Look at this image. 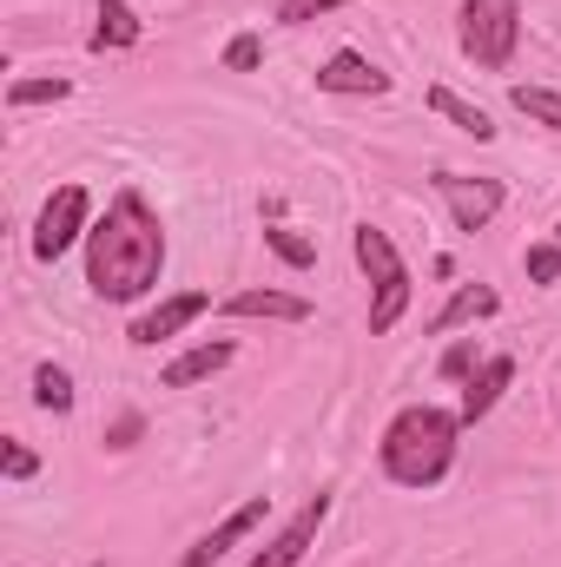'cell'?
Listing matches in <instances>:
<instances>
[{"instance_id": "obj_10", "label": "cell", "mask_w": 561, "mask_h": 567, "mask_svg": "<svg viewBox=\"0 0 561 567\" xmlns=\"http://www.w3.org/2000/svg\"><path fill=\"white\" fill-rule=\"evenodd\" d=\"M232 363H238V343H232V337H205V343L178 350V357L159 370V383H165V390H198V383H212V377L232 370Z\"/></svg>"}, {"instance_id": "obj_8", "label": "cell", "mask_w": 561, "mask_h": 567, "mask_svg": "<svg viewBox=\"0 0 561 567\" xmlns=\"http://www.w3.org/2000/svg\"><path fill=\"white\" fill-rule=\"evenodd\" d=\"M324 522H330V495H310V502H304V508H297V515H290V522H284L278 535H272V542H265L245 567H297L310 548H317Z\"/></svg>"}, {"instance_id": "obj_16", "label": "cell", "mask_w": 561, "mask_h": 567, "mask_svg": "<svg viewBox=\"0 0 561 567\" xmlns=\"http://www.w3.org/2000/svg\"><path fill=\"white\" fill-rule=\"evenodd\" d=\"M429 113H442V120H449L456 133H469L476 145H489V140H496V120H489V113H482L476 100H462L456 86H429Z\"/></svg>"}, {"instance_id": "obj_26", "label": "cell", "mask_w": 561, "mask_h": 567, "mask_svg": "<svg viewBox=\"0 0 561 567\" xmlns=\"http://www.w3.org/2000/svg\"><path fill=\"white\" fill-rule=\"evenodd\" d=\"M140 435H145V416H140V410H126V416H113V423H106V435H100V442H106L113 455H126Z\"/></svg>"}, {"instance_id": "obj_6", "label": "cell", "mask_w": 561, "mask_h": 567, "mask_svg": "<svg viewBox=\"0 0 561 567\" xmlns=\"http://www.w3.org/2000/svg\"><path fill=\"white\" fill-rule=\"evenodd\" d=\"M205 310H212V290H172V297H159L145 317L126 323V343H133V350H159V343H172L178 330H192Z\"/></svg>"}, {"instance_id": "obj_19", "label": "cell", "mask_w": 561, "mask_h": 567, "mask_svg": "<svg viewBox=\"0 0 561 567\" xmlns=\"http://www.w3.org/2000/svg\"><path fill=\"white\" fill-rule=\"evenodd\" d=\"M73 403H80L73 377H67L60 363H33V410H47V416H73Z\"/></svg>"}, {"instance_id": "obj_5", "label": "cell", "mask_w": 561, "mask_h": 567, "mask_svg": "<svg viewBox=\"0 0 561 567\" xmlns=\"http://www.w3.org/2000/svg\"><path fill=\"white\" fill-rule=\"evenodd\" d=\"M429 185H436V198L449 205V225H456V231H469V238H476V231H489V225L502 218V205H509V185H502V178H489V172H449V165H442Z\"/></svg>"}, {"instance_id": "obj_20", "label": "cell", "mask_w": 561, "mask_h": 567, "mask_svg": "<svg viewBox=\"0 0 561 567\" xmlns=\"http://www.w3.org/2000/svg\"><path fill=\"white\" fill-rule=\"evenodd\" d=\"M265 251H272L278 265H290V271H310V265H317V245H310L297 225H265Z\"/></svg>"}, {"instance_id": "obj_1", "label": "cell", "mask_w": 561, "mask_h": 567, "mask_svg": "<svg viewBox=\"0 0 561 567\" xmlns=\"http://www.w3.org/2000/svg\"><path fill=\"white\" fill-rule=\"evenodd\" d=\"M165 278V218L140 185H120L86 231V290L100 303H140Z\"/></svg>"}, {"instance_id": "obj_22", "label": "cell", "mask_w": 561, "mask_h": 567, "mask_svg": "<svg viewBox=\"0 0 561 567\" xmlns=\"http://www.w3.org/2000/svg\"><path fill=\"white\" fill-rule=\"evenodd\" d=\"M522 271H529V284H561V238L529 245V251H522Z\"/></svg>"}, {"instance_id": "obj_24", "label": "cell", "mask_w": 561, "mask_h": 567, "mask_svg": "<svg viewBox=\"0 0 561 567\" xmlns=\"http://www.w3.org/2000/svg\"><path fill=\"white\" fill-rule=\"evenodd\" d=\"M0 468H7V482H33V475H40V455H33L20 435H7V442H0Z\"/></svg>"}, {"instance_id": "obj_21", "label": "cell", "mask_w": 561, "mask_h": 567, "mask_svg": "<svg viewBox=\"0 0 561 567\" xmlns=\"http://www.w3.org/2000/svg\"><path fill=\"white\" fill-rule=\"evenodd\" d=\"M482 363H489V357L476 350V337H456V343H449V350L436 357V377H442V383H469V377H476Z\"/></svg>"}, {"instance_id": "obj_25", "label": "cell", "mask_w": 561, "mask_h": 567, "mask_svg": "<svg viewBox=\"0 0 561 567\" xmlns=\"http://www.w3.org/2000/svg\"><path fill=\"white\" fill-rule=\"evenodd\" d=\"M337 7H350V0H278V27H310V20H324Z\"/></svg>"}, {"instance_id": "obj_23", "label": "cell", "mask_w": 561, "mask_h": 567, "mask_svg": "<svg viewBox=\"0 0 561 567\" xmlns=\"http://www.w3.org/2000/svg\"><path fill=\"white\" fill-rule=\"evenodd\" d=\"M265 66V40L258 33H232L225 40V73H258Z\"/></svg>"}, {"instance_id": "obj_7", "label": "cell", "mask_w": 561, "mask_h": 567, "mask_svg": "<svg viewBox=\"0 0 561 567\" xmlns=\"http://www.w3.org/2000/svg\"><path fill=\"white\" fill-rule=\"evenodd\" d=\"M317 93H330V100H384V93H390V73H384L370 53L337 47V53L317 66Z\"/></svg>"}, {"instance_id": "obj_18", "label": "cell", "mask_w": 561, "mask_h": 567, "mask_svg": "<svg viewBox=\"0 0 561 567\" xmlns=\"http://www.w3.org/2000/svg\"><path fill=\"white\" fill-rule=\"evenodd\" d=\"M60 100H73V80H60V73L7 80V113H27V106H60Z\"/></svg>"}, {"instance_id": "obj_27", "label": "cell", "mask_w": 561, "mask_h": 567, "mask_svg": "<svg viewBox=\"0 0 561 567\" xmlns=\"http://www.w3.org/2000/svg\"><path fill=\"white\" fill-rule=\"evenodd\" d=\"M555 238H561V218H555Z\"/></svg>"}, {"instance_id": "obj_15", "label": "cell", "mask_w": 561, "mask_h": 567, "mask_svg": "<svg viewBox=\"0 0 561 567\" xmlns=\"http://www.w3.org/2000/svg\"><path fill=\"white\" fill-rule=\"evenodd\" d=\"M140 40H145V20L133 0H93V33H86L93 53H126Z\"/></svg>"}, {"instance_id": "obj_2", "label": "cell", "mask_w": 561, "mask_h": 567, "mask_svg": "<svg viewBox=\"0 0 561 567\" xmlns=\"http://www.w3.org/2000/svg\"><path fill=\"white\" fill-rule=\"evenodd\" d=\"M456 449H462V416L442 410V403H410L384 423V442H377V462L397 488H417L429 495L449 468H456Z\"/></svg>"}, {"instance_id": "obj_11", "label": "cell", "mask_w": 561, "mask_h": 567, "mask_svg": "<svg viewBox=\"0 0 561 567\" xmlns=\"http://www.w3.org/2000/svg\"><path fill=\"white\" fill-rule=\"evenodd\" d=\"M350 258H357V271L370 278V290H384V284L410 278V265H404V251H397V238L384 231V225H350Z\"/></svg>"}, {"instance_id": "obj_12", "label": "cell", "mask_w": 561, "mask_h": 567, "mask_svg": "<svg viewBox=\"0 0 561 567\" xmlns=\"http://www.w3.org/2000/svg\"><path fill=\"white\" fill-rule=\"evenodd\" d=\"M218 310L225 317H265V323H310V297L304 290H272V284H245Z\"/></svg>"}, {"instance_id": "obj_9", "label": "cell", "mask_w": 561, "mask_h": 567, "mask_svg": "<svg viewBox=\"0 0 561 567\" xmlns=\"http://www.w3.org/2000/svg\"><path fill=\"white\" fill-rule=\"evenodd\" d=\"M265 515H272V502H265V495H252V502H245V508H232L218 528H205V535L178 555V567H218L232 548H238V542H252V535L265 528Z\"/></svg>"}, {"instance_id": "obj_14", "label": "cell", "mask_w": 561, "mask_h": 567, "mask_svg": "<svg viewBox=\"0 0 561 567\" xmlns=\"http://www.w3.org/2000/svg\"><path fill=\"white\" fill-rule=\"evenodd\" d=\"M509 383H516V357H509V350H496V357H489V363H482V370H476V377L462 383V403H456L462 429L482 423V416H489V410L502 403V390H509Z\"/></svg>"}, {"instance_id": "obj_4", "label": "cell", "mask_w": 561, "mask_h": 567, "mask_svg": "<svg viewBox=\"0 0 561 567\" xmlns=\"http://www.w3.org/2000/svg\"><path fill=\"white\" fill-rule=\"evenodd\" d=\"M86 231H93V192L80 178H67L33 218V265H60L73 245H86Z\"/></svg>"}, {"instance_id": "obj_3", "label": "cell", "mask_w": 561, "mask_h": 567, "mask_svg": "<svg viewBox=\"0 0 561 567\" xmlns=\"http://www.w3.org/2000/svg\"><path fill=\"white\" fill-rule=\"evenodd\" d=\"M456 40H462V60H476L482 73H509L522 47V0H462Z\"/></svg>"}, {"instance_id": "obj_13", "label": "cell", "mask_w": 561, "mask_h": 567, "mask_svg": "<svg viewBox=\"0 0 561 567\" xmlns=\"http://www.w3.org/2000/svg\"><path fill=\"white\" fill-rule=\"evenodd\" d=\"M502 310V290L496 284H456L449 290V303L429 317V337H449V330H476V323H489Z\"/></svg>"}, {"instance_id": "obj_17", "label": "cell", "mask_w": 561, "mask_h": 567, "mask_svg": "<svg viewBox=\"0 0 561 567\" xmlns=\"http://www.w3.org/2000/svg\"><path fill=\"white\" fill-rule=\"evenodd\" d=\"M509 106H516L529 126H542V133H555L561 140V93L555 86H529V80H516V86H509Z\"/></svg>"}]
</instances>
